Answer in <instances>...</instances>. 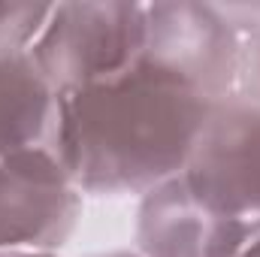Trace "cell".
Here are the masks:
<instances>
[{"label":"cell","instance_id":"cell-1","mask_svg":"<svg viewBox=\"0 0 260 257\" xmlns=\"http://www.w3.org/2000/svg\"><path fill=\"white\" fill-rule=\"evenodd\" d=\"M124 73L58 97L55 154L82 194H145L176 176L212 109L236 91L242 37L212 3H148Z\"/></svg>","mask_w":260,"mask_h":257},{"label":"cell","instance_id":"cell-2","mask_svg":"<svg viewBox=\"0 0 260 257\" xmlns=\"http://www.w3.org/2000/svg\"><path fill=\"white\" fill-rule=\"evenodd\" d=\"M145 43L142 3H55L30 55L61 97L124 73L139 61Z\"/></svg>","mask_w":260,"mask_h":257},{"label":"cell","instance_id":"cell-3","mask_svg":"<svg viewBox=\"0 0 260 257\" xmlns=\"http://www.w3.org/2000/svg\"><path fill=\"white\" fill-rule=\"evenodd\" d=\"M179 176L215 221L260 227V100L239 91L221 100Z\"/></svg>","mask_w":260,"mask_h":257},{"label":"cell","instance_id":"cell-4","mask_svg":"<svg viewBox=\"0 0 260 257\" xmlns=\"http://www.w3.org/2000/svg\"><path fill=\"white\" fill-rule=\"evenodd\" d=\"M82 215V191L52 148L0 157V251H55Z\"/></svg>","mask_w":260,"mask_h":257},{"label":"cell","instance_id":"cell-5","mask_svg":"<svg viewBox=\"0 0 260 257\" xmlns=\"http://www.w3.org/2000/svg\"><path fill=\"white\" fill-rule=\"evenodd\" d=\"M52 6L0 3V157L21 148H52L58 94L30 55Z\"/></svg>","mask_w":260,"mask_h":257},{"label":"cell","instance_id":"cell-6","mask_svg":"<svg viewBox=\"0 0 260 257\" xmlns=\"http://www.w3.org/2000/svg\"><path fill=\"white\" fill-rule=\"evenodd\" d=\"M215 224L176 173L142 194L136 242L142 257H212Z\"/></svg>","mask_w":260,"mask_h":257},{"label":"cell","instance_id":"cell-7","mask_svg":"<svg viewBox=\"0 0 260 257\" xmlns=\"http://www.w3.org/2000/svg\"><path fill=\"white\" fill-rule=\"evenodd\" d=\"M218 12L227 21H239L236 34L242 37L239 46V73H236V91L245 97L260 100V6H218Z\"/></svg>","mask_w":260,"mask_h":257},{"label":"cell","instance_id":"cell-8","mask_svg":"<svg viewBox=\"0 0 260 257\" xmlns=\"http://www.w3.org/2000/svg\"><path fill=\"white\" fill-rule=\"evenodd\" d=\"M230 257H260V227L257 230H251V233L239 242V248H236Z\"/></svg>","mask_w":260,"mask_h":257},{"label":"cell","instance_id":"cell-9","mask_svg":"<svg viewBox=\"0 0 260 257\" xmlns=\"http://www.w3.org/2000/svg\"><path fill=\"white\" fill-rule=\"evenodd\" d=\"M0 257H58L55 251H0Z\"/></svg>","mask_w":260,"mask_h":257},{"label":"cell","instance_id":"cell-10","mask_svg":"<svg viewBox=\"0 0 260 257\" xmlns=\"http://www.w3.org/2000/svg\"><path fill=\"white\" fill-rule=\"evenodd\" d=\"M91 257H142V254H133V251H109V254H91Z\"/></svg>","mask_w":260,"mask_h":257}]
</instances>
